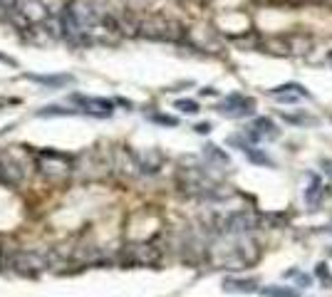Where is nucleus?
Masks as SVG:
<instances>
[{
	"mask_svg": "<svg viewBox=\"0 0 332 297\" xmlns=\"http://www.w3.org/2000/svg\"><path fill=\"white\" fill-rule=\"evenodd\" d=\"M94 22H97V12H94V7L87 5V2H82V0L72 2V5L65 10V30L67 32H72V35H77V32H87Z\"/></svg>",
	"mask_w": 332,
	"mask_h": 297,
	"instance_id": "nucleus-1",
	"label": "nucleus"
},
{
	"mask_svg": "<svg viewBox=\"0 0 332 297\" xmlns=\"http://www.w3.org/2000/svg\"><path fill=\"white\" fill-rule=\"evenodd\" d=\"M10 265L15 268V273L32 278V275H40V273L50 265V260H47V255H42V253H37V250H20V253L12 255Z\"/></svg>",
	"mask_w": 332,
	"mask_h": 297,
	"instance_id": "nucleus-2",
	"label": "nucleus"
},
{
	"mask_svg": "<svg viewBox=\"0 0 332 297\" xmlns=\"http://www.w3.org/2000/svg\"><path fill=\"white\" fill-rule=\"evenodd\" d=\"M253 107H256L253 99H246L243 94H228V97L218 104V112L226 114V117L238 119V117H248V114H253Z\"/></svg>",
	"mask_w": 332,
	"mask_h": 297,
	"instance_id": "nucleus-3",
	"label": "nucleus"
},
{
	"mask_svg": "<svg viewBox=\"0 0 332 297\" xmlns=\"http://www.w3.org/2000/svg\"><path fill=\"white\" fill-rule=\"evenodd\" d=\"M72 99L77 104H82V109H87L89 114H102V117L112 114V102L109 99H94V97H79V94H74Z\"/></svg>",
	"mask_w": 332,
	"mask_h": 297,
	"instance_id": "nucleus-4",
	"label": "nucleus"
},
{
	"mask_svg": "<svg viewBox=\"0 0 332 297\" xmlns=\"http://www.w3.org/2000/svg\"><path fill=\"white\" fill-rule=\"evenodd\" d=\"M20 15L30 22H42V20H47V7L40 0H25L20 5Z\"/></svg>",
	"mask_w": 332,
	"mask_h": 297,
	"instance_id": "nucleus-5",
	"label": "nucleus"
},
{
	"mask_svg": "<svg viewBox=\"0 0 332 297\" xmlns=\"http://www.w3.org/2000/svg\"><path fill=\"white\" fill-rule=\"evenodd\" d=\"M256 225L253 221V216H248V213H233V216H228L226 218V233H246V230H251Z\"/></svg>",
	"mask_w": 332,
	"mask_h": 297,
	"instance_id": "nucleus-6",
	"label": "nucleus"
},
{
	"mask_svg": "<svg viewBox=\"0 0 332 297\" xmlns=\"http://www.w3.org/2000/svg\"><path fill=\"white\" fill-rule=\"evenodd\" d=\"M27 79L37 82V84H45V87H55L60 89L62 84L72 82V74H27Z\"/></svg>",
	"mask_w": 332,
	"mask_h": 297,
	"instance_id": "nucleus-7",
	"label": "nucleus"
},
{
	"mask_svg": "<svg viewBox=\"0 0 332 297\" xmlns=\"http://www.w3.org/2000/svg\"><path fill=\"white\" fill-rule=\"evenodd\" d=\"M256 132H251V139L256 142V139H275L278 137V127L270 122V119H266V117H261V119H256V127H253Z\"/></svg>",
	"mask_w": 332,
	"mask_h": 297,
	"instance_id": "nucleus-8",
	"label": "nucleus"
},
{
	"mask_svg": "<svg viewBox=\"0 0 332 297\" xmlns=\"http://www.w3.org/2000/svg\"><path fill=\"white\" fill-rule=\"evenodd\" d=\"M256 280H233V278H228V280H223V288L228 290V293H256Z\"/></svg>",
	"mask_w": 332,
	"mask_h": 297,
	"instance_id": "nucleus-9",
	"label": "nucleus"
},
{
	"mask_svg": "<svg viewBox=\"0 0 332 297\" xmlns=\"http://www.w3.org/2000/svg\"><path fill=\"white\" fill-rule=\"evenodd\" d=\"M323 191H325V188L320 186V181H318V178H313V186L305 191V203L315 208V206L320 203V196H323Z\"/></svg>",
	"mask_w": 332,
	"mask_h": 297,
	"instance_id": "nucleus-10",
	"label": "nucleus"
},
{
	"mask_svg": "<svg viewBox=\"0 0 332 297\" xmlns=\"http://www.w3.org/2000/svg\"><path fill=\"white\" fill-rule=\"evenodd\" d=\"M206 158H213V161H218L221 166H228V156L223 153V151H218V147H206Z\"/></svg>",
	"mask_w": 332,
	"mask_h": 297,
	"instance_id": "nucleus-11",
	"label": "nucleus"
},
{
	"mask_svg": "<svg viewBox=\"0 0 332 297\" xmlns=\"http://www.w3.org/2000/svg\"><path fill=\"white\" fill-rule=\"evenodd\" d=\"M176 109H181V112H186V114H196V112H199V104L191 102V99H179V102H176Z\"/></svg>",
	"mask_w": 332,
	"mask_h": 297,
	"instance_id": "nucleus-12",
	"label": "nucleus"
},
{
	"mask_svg": "<svg viewBox=\"0 0 332 297\" xmlns=\"http://www.w3.org/2000/svg\"><path fill=\"white\" fill-rule=\"evenodd\" d=\"M248 156L256 161V163H263V166H273V161H270V156L266 153H261V151H256V148H248Z\"/></svg>",
	"mask_w": 332,
	"mask_h": 297,
	"instance_id": "nucleus-13",
	"label": "nucleus"
},
{
	"mask_svg": "<svg viewBox=\"0 0 332 297\" xmlns=\"http://www.w3.org/2000/svg\"><path fill=\"white\" fill-rule=\"evenodd\" d=\"M318 278H320L323 283L332 285V273L328 270V265H325V263H320V265H318Z\"/></svg>",
	"mask_w": 332,
	"mask_h": 297,
	"instance_id": "nucleus-14",
	"label": "nucleus"
},
{
	"mask_svg": "<svg viewBox=\"0 0 332 297\" xmlns=\"http://www.w3.org/2000/svg\"><path fill=\"white\" fill-rule=\"evenodd\" d=\"M151 119L159 122V124H166V127H176V119L174 117H166V114H154Z\"/></svg>",
	"mask_w": 332,
	"mask_h": 297,
	"instance_id": "nucleus-15",
	"label": "nucleus"
},
{
	"mask_svg": "<svg viewBox=\"0 0 332 297\" xmlns=\"http://www.w3.org/2000/svg\"><path fill=\"white\" fill-rule=\"evenodd\" d=\"M270 297H298L293 290H285V288H278V290H268Z\"/></svg>",
	"mask_w": 332,
	"mask_h": 297,
	"instance_id": "nucleus-16",
	"label": "nucleus"
},
{
	"mask_svg": "<svg viewBox=\"0 0 332 297\" xmlns=\"http://www.w3.org/2000/svg\"><path fill=\"white\" fill-rule=\"evenodd\" d=\"M323 168H325V173H328V176H332V158L323 161Z\"/></svg>",
	"mask_w": 332,
	"mask_h": 297,
	"instance_id": "nucleus-17",
	"label": "nucleus"
},
{
	"mask_svg": "<svg viewBox=\"0 0 332 297\" xmlns=\"http://www.w3.org/2000/svg\"><path fill=\"white\" fill-rule=\"evenodd\" d=\"M196 132H199V134H208V132H211V124H199Z\"/></svg>",
	"mask_w": 332,
	"mask_h": 297,
	"instance_id": "nucleus-18",
	"label": "nucleus"
}]
</instances>
